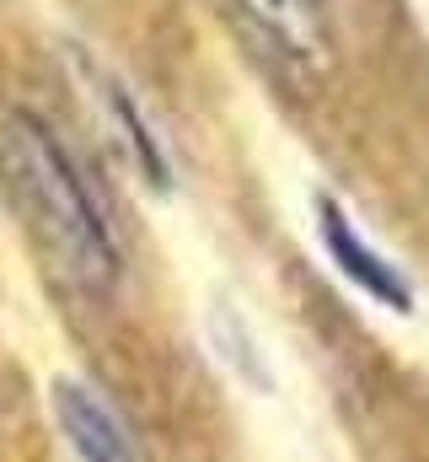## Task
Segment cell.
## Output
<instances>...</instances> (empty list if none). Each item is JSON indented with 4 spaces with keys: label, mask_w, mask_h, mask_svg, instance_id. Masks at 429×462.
Returning a JSON list of instances; mask_svg holds the SVG:
<instances>
[{
    "label": "cell",
    "mask_w": 429,
    "mask_h": 462,
    "mask_svg": "<svg viewBox=\"0 0 429 462\" xmlns=\"http://www.w3.org/2000/svg\"><path fill=\"white\" fill-rule=\"evenodd\" d=\"M0 162H5L16 205H22L32 236L43 242L49 263L87 291H107L118 280V242L107 231L103 210L92 205L87 183L76 178L70 156L59 151V140L32 114H11L5 140H0Z\"/></svg>",
    "instance_id": "obj_1"
},
{
    "label": "cell",
    "mask_w": 429,
    "mask_h": 462,
    "mask_svg": "<svg viewBox=\"0 0 429 462\" xmlns=\"http://www.w3.org/2000/svg\"><path fill=\"white\" fill-rule=\"evenodd\" d=\"M54 420L81 462H134V447L118 425V414L87 382H59L54 387Z\"/></svg>",
    "instance_id": "obj_2"
},
{
    "label": "cell",
    "mask_w": 429,
    "mask_h": 462,
    "mask_svg": "<svg viewBox=\"0 0 429 462\" xmlns=\"http://www.w3.org/2000/svg\"><path fill=\"white\" fill-rule=\"evenodd\" d=\"M322 242H327V253H333V263L370 296V301H381V307H392V312H408V285H403V274L354 231V221L333 205V199H322Z\"/></svg>",
    "instance_id": "obj_3"
},
{
    "label": "cell",
    "mask_w": 429,
    "mask_h": 462,
    "mask_svg": "<svg viewBox=\"0 0 429 462\" xmlns=\"http://www.w3.org/2000/svg\"><path fill=\"white\" fill-rule=\"evenodd\" d=\"M236 5H242V16L263 38H274L279 54H290V60H322L327 32H322L317 0H236Z\"/></svg>",
    "instance_id": "obj_4"
}]
</instances>
